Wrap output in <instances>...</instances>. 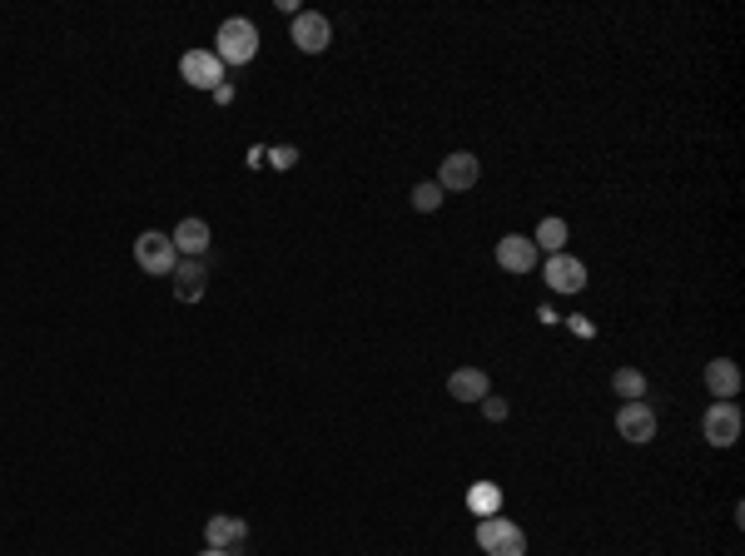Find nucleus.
Returning <instances> with one entry per match:
<instances>
[{
	"instance_id": "1",
	"label": "nucleus",
	"mask_w": 745,
	"mask_h": 556,
	"mask_svg": "<svg viewBox=\"0 0 745 556\" xmlns=\"http://www.w3.org/2000/svg\"><path fill=\"white\" fill-rule=\"evenodd\" d=\"M214 55H219V65H249L254 55H259V30H254V20H224L219 25V35H214Z\"/></svg>"
},
{
	"instance_id": "2",
	"label": "nucleus",
	"mask_w": 745,
	"mask_h": 556,
	"mask_svg": "<svg viewBox=\"0 0 745 556\" xmlns=\"http://www.w3.org/2000/svg\"><path fill=\"white\" fill-rule=\"evenodd\" d=\"M477 547L487 556H527V537L507 517H482L477 522Z\"/></svg>"
},
{
	"instance_id": "3",
	"label": "nucleus",
	"mask_w": 745,
	"mask_h": 556,
	"mask_svg": "<svg viewBox=\"0 0 745 556\" xmlns=\"http://www.w3.org/2000/svg\"><path fill=\"white\" fill-rule=\"evenodd\" d=\"M135 264H140L145 274L164 278V274H174V264H179V249H174V239H169V234L145 229V234L135 239Z\"/></svg>"
},
{
	"instance_id": "4",
	"label": "nucleus",
	"mask_w": 745,
	"mask_h": 556,
	"mask_svg": "<svg viewBox=\"0 0 745 556\" xmlns=\"http://www.w3.org/2000/svg\"><path fill=\"white\" fill-rule=\"evenodd\" d=\"M482 179V159L472 149H452L443 159V174H438V189L443 194H462V189H477Z\"/></svg>"
},
{
	"instance_id": "5",
	"label": "nucleus",
	"mask_w": 745,
	"mask_h": 556,
	"mask_svg": "<svg viewBox=\"0 0 745 556\" xmlns=\"http://www.w3.org/2000/svg\"><path fill=\"white\" fill-rule=\"evenodd\" d=\"M179 75H184V85H194V90H219V85H224V65H219L214 50H189V55L179 60Z\"/></svg>"
},
{
	"instance_id": "6",
	"label": "nucleus",
	"mask_w": 745,
	"mask_h": 556,
	"mask_svg": "<svg viewBox=\"0 0 745 556\" xmlns=\"http://www.w3.org/2000/svg\"><path fill=\"white\" fill-rule=\"evenodd\" d=\"M701 432H706L711 447H731L741 437V408L736 403H711L706 417H701Z\"/></svg>"
},
{
	"instance_id": "7",
	"label": "nucleus",
	"mask_w": 745,
	"mask_h": 556,
	"mask_svg": "<svg viewBox=\"0 0 745 556\" xmlns=\"http://www.w3.org/2000/svg\"><path fill=\"white\" fill-rule=\"evenodd\" d=\"M328 40H333V25H328L318 10H298L294 15V45L298 50H303V55H323Z\"/></svg>"
},
{
	"instance_id": "8",
	"label": "nucleus",
	"mask_w": 745,
	"mask_h": 556,
	"mask_svg": "<svg viewBox=\"0 0 745 556\" xmlns=\"http://www.w3.org/2000/svg\"><path fill=\"white\" fill-rule=\"evenodd\" d=\"M497 264L507 274H532L537 269V244L527 234H507V239H497Z\"/></svg>"
},
{
	"instance_id": "9",
	"label": "nucleus",
	"mask_w": 745,
	"mask_h": 556,
	"mask_svg": "<svg viewBox=\"0 0 745 556\" xmlns=\"http://www.w3.org/2000/svg\"><path fill=\"white\" fill-rule=\"evenodd\" d=\"M616 432L626 437V442H651L656 437V413L646 408V403H621V413H616Z\"/></svg>"
},
{
	"instance_id": "10",
	"label": "nucleus",
	"mask_w": 745,
	"mask_h": 556,
	"mask_svg": "<svg viewBox=\"0 0 745 556\" xmlns=\"http://www.w3.org/2000/svg\"><path fill=\"white\" fill-rule=\"evenodd\" d=\"M547 283H552L557 293H582V288H587V264L572 259V254H552V259H547Z\"/></svg>"
},
{
	"instance_id": "11",
	"label": "nucleus",
	"mask_w": 745,
	"mask_h": 556,
	"mask_svg": "<svg viewBox=\"0 0 745 556\" xmlns=\"http://www.w3.org/2000/svg\"><path fill=\"white\" fill-rule=\"evenodd\" d=\"M706 388H711V398L731 403V398L741 393V368H736L731 358H716V363H706Z\"/></svg>"
},
{
	"instance_id": "12",
	"label": "nucleus",
	"mask_w": 745,
	"mask_h": 556,
	"mask_svg": "<svg viewBox=\"0 0 745 556\" xmlns=\"http://www.w3.org/2000/svg\"><path fill=\"white\" fill-rule=\"evenodd\" d=\"M487 373L482 368H457L452 378H447V398H457V403H482L487 398Z\"/></svg>"
},
{
	"instance_id": "13",
	"label": "nucleus",
	"mask_w": 745,
	"mask_h": 556,
	"mask_svg": "<svg viewBox=\"0 0 745 556\" xmlns=\"http://www.w3.org/2000/svg\"><path fill=\"white\" fill-rule=\"evenodd\" d=\"M169 239H174L179 259H204V249H209V224H204V219H184Z\"/></svg>"
},
{
	"instance_id": "14",
	"label": "nucleus",
	"mask_w": 745,
	"mask_h": 556,
	"mask_svg": "<svg viewBox=\"0 0 745 556\" xmlns=\"http://www.w3.org/2000/svg\"><path fill=\"white\" fill-rule=\"evenodd\" d=\"M174 298H179V303L204 298V259H179V264H174Z\"/></svg>"
},
{
	"instance_id": "15",
	"label": "nucleus",
	"mask_w": 745,
	"mask_h": 556,
	"mask_svg": "<svg viewBox=\"0 0 745 556\" xmlns=\"http://www.w3.org/2000/svg\"><path fill=\"white\" fill-rule=\"evenodd\" d=\"M244 532H249V527H244L239 517H209V527H204V537H209L214 552H229L234 542H244Z\"/></svg>"
},
{
	"instance_id": "16",
	"label": "nucleus",
	"mask_w": 745,
	"mask_h": 556,
	"mask_svg": "<svg viewBox=\"0 0 745 556\" xmlns=\"http://www.w3.org/2000/svg\"><path fill=\"white\" fill-rule=\"evenodd\" d=\"M532 244L547 249V254H562V249H567V224H562V219H542L537 234H532Z\"/></svg>"
},
{
	"instance_id": "17",
	"label": "nucleus",
	"mask_w": 745,
	"mask_h": 556,
	"mask_svg": "<svg viewBox=\"0 0 745 556\" xmlns=\"http://www.w3.org/2000/svg\"><path fill=\"white\" fill-rule=\"evenodd\" d=\"M611 388H616L626 403H641V393H646V373H636V368H616Z\"/></svg>"
},
{
	"instance_id": "18",
	"label": "nucleus",
	"mask_w": 745,
	"mask_h": 556,
	"mask_svg": "<svg viewBox=\"0 0 745 556\" xmlns=\"http://www.w3.org/2000/svg\"><path fill=\"white\" fill-rule=\"evenodd\" d=\"M438 204H443V189H438V184H418V189H413V209H418V214H433Z\"/></svg>"
},
{
	"instance_id": "19",
	"label": "nucleus",
	"mask_w": 745,
	"mask_h": 556,
	"mask_svg": "<svg viewBox=\"0 0 745 556\" xmlns=\"http://www.w3.org/2000/svg\"><path fill=\"white\" fill-rule=\"evenodd\" d=\"M467 502H472V512H492L497 507V487H472Z\"/></svg>"
},
{
	"instance_id": "20",
	"label": "nucleus",
	"mask_w": 745,
	"mask_h": 556,
	"mask_svg": "<svg viewBox=\"0 0 745 556\" xmlns=\"http://www.w3.org/2000/svg\"><path fill=\"white\" fill-rule=\"evenodd\" d=\"M482 413L492 417V422H502V417H507V403H502V398H492V393H487V398H482Z\"/></svg>"
},
{
	"instance_id": "21",
	"label": "nucleus",
	"mask_w": 745,
	"mask_h": 556,
	"mask_svg": "<svg viewBox=\"0 0 745 556\" xmlns=\"http://www.w3.org/2000/svg\"><path fill=\"white\" fill-rule=\"evenodd\" d=\"M294 159H298V149H294V144L274 149V169H294Z\"/></svg>"
},
{
	"instance_id": "22",
	"label": "nucleus",
	"mask_w": 745,
	"mask_h": 556,
	"mask_svg": "<svg viewBox=\"0 0 745 556\" xmlns=\"http://www.w3.org/2000/svg\"><path fill=\"white\" fill-rule=\"evenodd\" d=\"M199 556H229V552H214V547H204V552H199Z\"/></svg>"
}]
</instances>
